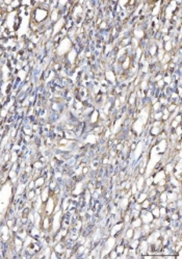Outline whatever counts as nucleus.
<instances>
[{"instance_id":"obj_1","label":"nucleus","mask_w":182,"mask_h":259,"mask_svg":"<svg viewBox=\"0 0 182 259\" xmlns=\"http://www.w3.org/2000/svg\"><path fill=\"white\" fill-rule=\"evenodd\" d=\"M153 110H154V112H156V111H159V110H161V109H162V105H161V104L157 101V102H155L154 104H153Z\"/></svg>"}]
</instances>
